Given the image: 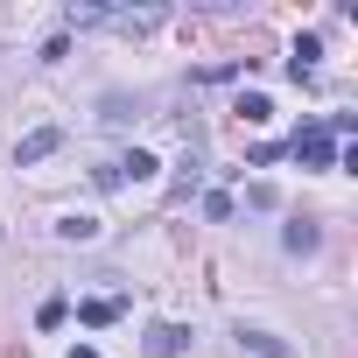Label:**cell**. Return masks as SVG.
Masks as SVG:
<instances>
[{
    "label": "cell",
    "mask_w": 358,
    "mask_h": 358,
    "mask_svg": "<svg viewBox=\"0 0 358 358\" xmlns=\"http://www.w3.org/2000/svg\"><path fill=\"white\" fill-rule=\"evenodd\" d=\"M141 351H148V358H183V351H190V330H183V323H155Z\"/></svg>",
    "instance_id": "obj_1"
},
{
    "label": "cell",
    "mask_w": 358,
    "mask_h": 358,
    "mask_svg": "<svg viewBox=\"0 0 358 358\" xmlns=\"http://www.w3.org/2000/svg\"><path fill=\"white\" fill-rule=\"evenodd\" d=\"M57 148H64V127H36V134L15 148V162H22V169H36V162H43V155H57Z\"/></svg>",
    "instance_id": "obj_2"
},
{
    "label": "cell",
    "mask_w": 358,
    "mask_h": 358,
    "mask_svg": "<svg viewBox=\"0 0 358 358\" xmlns=\"http://www.w3.org/2000/svg\"><path fill=\"white\" fill-rule=\"evenodd\" d=\"M295 155H302L309 169H330V162H337V141H330L323 127H309V134H295Z\"/></svg>",
    "instance_id": "obj_3"
},
{
    "label": "cell",
    "mask_w": 358,
    "mask_h": 358,
    "mask_svg": "<svg viewBox=\"0 0 358 358\" xmlns=\"http://www.w3.org/2000/svg\"><path fill=\"white\" fill-rule=\"evenodd\" d=\"M239 351H253V358H295V344L274 337V330H239Z\"/></svg>",
    "instance_id": "obj_4"
},
{
    "label": "cell",
    "mask_w": 358,
    "mask_h": 358,
    "mask_svg": "<svg viewBox=\"0 0 358 358\" xmlns=\"http://www.w3.org/2000/svg\"><path fill=\"white\" fill-rule=\"evenodd\" d=\"M113 169H120V183H148V176H155V169H162V162H155V155H148V148H134V155H120V162H113Z\"/></svg>",
    "instance_id": "obj_5"
},
{
    "label": "cell",
    "mask_w": 358,
    "mask_h": 358,
    "mask_svg": "<svg viewBox=\"0 0 358 358\" xmlns=\"http://www.w3.org/2000/svg\"><path fill=\"white\" fill-rule=\"evenodd\" d=\"M113 29H127V36H148L155 22H162V8H134V15H106Z\"/></svg>",
    "instance_id": "obj_6"
},
{
    "label": "cell",
    "mask_w": 358,
    "mask_h": 358,
    "mask_svg": "<svg viewBox=\"0 0 358 358\" xmlns=\"http://www.w3.org/2000/svg\"><path fill=\"white\" fill-rule=\"evenodd\" d=\"M281 239H288V253H316V246H323V232H316L309 218H295V225H288Z\"/></svg>",
    "instance_id": "obj_7"
},
{
    "label": "cell",
    "mask_w": 358,
    "mask_h": 358,
    "mask_svg": "<svg viewBox=\"0 0 358 358\" xmlns=\"http://www.w3.org/2000/svg\"><path fill=\"white\" fill-rule=\"evenodd\" d=\"M78 316H85V323H92V330H106V323H113V316H120V295H99V302H85V309H78Z\"/></svg>",
    "instance_id": "obj_8"
},
{
    "label": "cell",
    "mask_w": 358,
    "mask_h": 358,
    "mask_svg": "<svg viewBox=\"0 0 358 358\" xmlns=\"http://www.w3.org/2000/svg\"><path fill=\"white\" fill-rule=\"evenodd\" d=\"M239 120H246V127H260V120H274V106H267L260 92H239Z\"/></svg>",
    "instance_id": "obj_9"
},
{
    "label": "cell",
    "mask_w": 358,
    "mask_h": 358,
    "mask_svg": "<svg viewBox=\"0 0 358 358\" xmlns=\"http://www.w3.org/2000/svg\"><path fill=\"white\" fill-rule=\"evenodd\" d=\"M57 239H99V218H85V211H71V218L57 225Z\"/></svg>",
    "instance_id": "obj_10"
},
{
    "label": "cell",
    "mask_w": 358,
    "mask_h": 358,
    "mask_svg": "<svg viewBox=\"0 0 358 358\" xmlns=\"http://www.w3.org/2000/svg\"><path fill=\"white\" fill-rule=\"evenodd\" d=\"M64 316H71V302H64V295H50V302H43V309H36V323H43V330H57V323H64Z\"/></svg>",
    "instance_id": "obj_11"
},
{
    "label": "cell",
    "mask_w": 358,
    "mask_h": 358,
    "mask_svg": "<svg viewBox=\"0 0 358 358\" xmlns=\"http://www.w3.org/2000/svg\"><path fill=\"white\" fill-rule=\"evenodd\" d=\"M246 204H253V211H274V204H281V190H274V183H253V190H246Z\"/></svg>",
    "instance_id": "obj_12"
},
{
    "label": "cell",
    "mask_w": 358,
    "mask_h": 358,
    "mask_svg": "<svg viewBox=\"0 0 358 358\" xmlns=\"http://www.w3.org/2000/svg\"><path fill=\"white\" fill-rule=\"evenodd\" d=\"M204 218H218V225H225V218H232V197H225V190H211V197H204Z\"/></svg>",
    "instance_id": "obj_13"
},
{
    "label": "cell",
    "mask_w": 358,
    "mask_h": 358,
    "mask_svg": "<svg viewBox=\"0 0 358 358\" xmlns=\"http://www.w3.org/2000/svg\"><path fill=\"white\" fill-rule=\"evenodd\" d=\"M71 358H99V351H92V344H78V351H71Z\"/></svg>",
    "instance_id": "obj_14"
}]
</instances>
